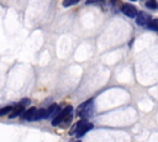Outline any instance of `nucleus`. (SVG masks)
<instances>
[{
  "label": "nucleus",
  "instance_id": "obj_11",
  "mask_svg": "<svg viewBox=\"0 0 158 142\" xmlns=\"http://www.w3.org/2000/svg\"><path fill=\"white\" fill-rule=\"evenodd\" d=\"M148 26H149L152 30L158 31V19H153V20H151V22H149Z\"/></svg>",
  "mask_w": 158,
  "mask_h": 142
},
{
  "label": "nucleus",
  "instance_id": "obj_5",
  "mask_svg": "<svg viewBox=\"0 0 158 142\" xmlns=\"http://www.w3.org/2000/svg\"><path fill=\"white\" fill-rule=\"evenodd\" d=\"M136 22L138 26H142V27H147L151 22V16L143 11L141 12H137V17H136Z\"/></svg>",
  "mask_w": 158,
  "mask_h": 142
},
{
  "label": "nucleus",
  "instance_id": "obj_2",
  "mask_svg": "<svg viewBox=\"0 0 158 142\" xmlns=\"http://www.w3.org/2000/svg\"><path fill=\"white\" fill-rule=\"evenodd\" d=\"M91 128H93V123L86 122L85 120H81V121H79V122L75 123V126L72 130V133L75 135L77 137H81V136H84Z\"/></svg>",
  "mask_w": 158,
  "mask_h": 142
},
{
  "label": "nucleus",
  "instance_id": "obj_15",
  "mask_svg": "<svg viewBox=\"0 0 158 142\" xmlns=\"http://www.w3.org/2000/svg\"><path fill=\"white\" fill-rule=\"evenodd\" d=\"M131 1H137V0H131Z\"/></svg>",
  "mask_w": 158,
  "mask_h": 142
},
{
  "label": "nucleus",
  "instance_id": "obj_4",
  "mask_svg": "<svg viewBox=\"0 0 158 142\" xmlns=\"http://www.w3.org/2000/svg\"><path fill=\"white\" fill-rule=\"evenodd\" d=\"M27 104H30V100H28V99L21 100L19 104H16V105L12 107V110H11L10 114H9V117H10V119H14V117H17V116L22 115L23 111H25V107L27 106Z\"/></svg>",
  "mask_w": 158,
  "mask_h": 142
},
{
  "label": "nucleus",
  "instance_id": "obj_12",
  "mask_svg": "<svg viewBox=\"0 0 158 142\" xmlns=\"http://www.w3.org/2000/svg\"><path fill=\"white\" fill-rule=\"evenodd\" d=\"M78 2H79V0H63V6L64 7H69V6L75 5Z\"/></svg>",
  "mask_w": 158,
  "mask_h": 142
},
{
  "label": "nucleus",
  "instance_id": "obj_10",
  "mask_svg": "<svg viewBox=\"0 0 158 142\" xmlns=\"http://www.w3.org/2000/svg\"><path fill=\"white\" fill-rule=\"evenodd\" d=\"M11 110H12V106H5V107H1V109H0V116L9 115Z\"/></svg>",
  "mask_w": 158,
  "mask_h": 142
},
{
  "label": "nucleus",
  "instance_id": "obj_6",
  "mask_svg": "<svg viewBox=\"0 0 158 142\" xmlns=\"http://www.w3.org/2000/svg\"><path fill=\"white\" fill-rule=\"evenodd\" d=\"M121 11L123 12V15H126L127 17H131V19L137 16V9H136L133 5H131V4H125V5H122Z\"/></svg>",
  "mask_w": 158,
  "mask_h": 142
},
{
  "label": "nucleus",
  "instance_id": "obj_14",
  "mask_svg": "<svg viewBox=\"0 0 158 142\" xmlns=\"http://www.w3.org/2000/svg\"><path fill=\"white\" fill-rule=\"evenodd\" d=\"M147 1H156V0H147Z\"/></svg>",
  "mask_w": 158,
  "mask_h": 142
},
{
  "label": "nucleus",
  "instance_id": "obj_16",
  "mask_svg": "<svg viewBox=\"0 0 158 142\" xmlns=\"http://www.w3.org/2000/svg\"><path fill=\"white\" fill-rule=\"evenodd\" d=\"M75 142H80V141H75Z\"/></svg>",
  "mask_w": 158,
  "mask_h": 142
},
{
  "label": "nucleus",
  "instance_id": "obj_1",
  "mask_svg": "<svg viewBox=\"0 0 158 142\" xmlns=\"http://www.w3.org/2000/svg\"><path fill=\"white\" fill-rule=\"evenodd\" d=\"M72 111H73V109H72V106L69 105V106H67V107H64L62 111H59L54 117H53V120H52V125L53 126H60V127H67L69 123H70V121H72Z\"/></svg>",
  "mask_w": 158,
  "mask_h": 142
},
{
  "label": "nucleus",
  "instance_id": "obj_17",
  "mask_svg": "<svg viewBox=\"0 0 158 142\" xmlns=\"http://www.w3.org/2000/svg\"><path fill=\"white\" fill-rule=\"evenodd\" d=\"M157 6H158V5H157Z\"/></svg>",
  "mask_w": 158,
  "mask_h": 142
},
{
  "label": "nucleus",
  "instance_id": "obj_13",
  "mask_svg": "<svg viewBox=\"0 0 158 142\" xmlns=\"http://www.w3.org/2000/svg\"><path fill=\"white\" fill-rule=\"evenodd\" d=\"M146 6H147L148 9H152V10L157 9V4H156V1H147V2H146Z\"/></svg>",
  "mask_w": 158,
  "mask_h": 142
},
{
  "label": "nucleus",
  "instance_id": "obj_8",
  "mask_svg": "<svg viewBox=\"0 0 158 142\" xmlns=\"http://www.w3.org/2000/svg\"><path fill=\"white\" fill-rule=\"evenodd\" d=\"M36 110L37 109H35V107H30L27 111H25L22 115V117L25 119V120H27V121H32L33 119H35V114H36Z\"/></svg>",
  "mask_w": 158,
  "mask_h": 142
},
{
  "label": "nucleus",
  "instance_id": "obj_9",
  "mask_svg": "<svg viewBox=\"0 0 158 142\" xmlns=\"http://www.w3.org/2000/svg\"><path fill=\"white\" fill-rule=\"evenodd\" d=\"M41 119H47V111H46V109L36 110V114H35V119L33 120H41Z\"/></svg>",
  "mask_w": 158,
  "mask_h": 142
},
{
  "label": "nucleus",
  "instance_id": "obj_3",
  "mask_svg": "<svg viewBox=\"0 0 158 142\" xmlns=\"http://www.w3.org/2000/svg\"><path fill=\"white\" fill-rule=\"evenodd\" d=\"M93 111H94L93 100H88V101L83 102L81 105H79V107L77 110V114L79 116H81V117H88V116L93 115Z\"/></svg>",
  "mask_w": 158,
  "mask_h": 142
},
{
  "label": "nucleus",
  "instance_id": "obj_7",
  "mask_svg": "<svg viewBox=\"0 0 158 142\" xmlns=\"http://www.w3.org/2000/svg\"><path fill=\"white\" fill-rule=\"evenodd\" d=\"M46 111H47V117H54L59 112V106L56 105V104H53L48 109H46Z\"/></svg>",
  "mask_w": 158,
  "mask_h": 142
}]
</instances>
